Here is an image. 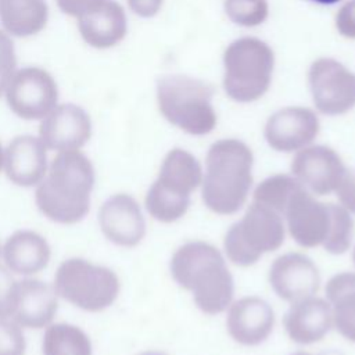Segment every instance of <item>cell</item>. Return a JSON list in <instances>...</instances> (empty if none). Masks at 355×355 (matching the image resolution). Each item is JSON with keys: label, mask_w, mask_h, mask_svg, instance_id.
<instances>
[{"label": "cell", "mask_w": 355, "mask_h": 355, "mask_svg": "<svg viewBox=\"0 0 355 355\" xmlns=\"http://www.w3.org/2000/svg\"><path fill=\"white\" fill-rule=\"evenodd\" d=\"M22 327L12 319H0V355H25Z\"/></svg>", "instance_id": "83f0119b"}, {"label": "cell", "mask_w": 355, "mask_h": 355, "mask_svg": "<svg viewBox=\"0 0 355 355\" xmlns=\"http://www.w3.org/2000/svg\"><path fill=\"white\" fill-rule=\"evenodd\" d=\"M306 1H311V3H315V4H322V6H330V4L338 3L340 0H306Z\"/></svg>", "instance_id": "e575fe53"}, {"label": "cell", "mask_w": 355, "mask_h": 355, "mask_svg": "<svg viewBox=\"0 0 355 355\" xmlns=\"http://www.w3.org/2000/svg\"><path fill=\"white\" fill-rule=\"evenodd\" d=\"M58 297L86 312H101L118 298L121 283L116 273L83 258H68L54 276Z\"/></svg>", "instance_id": "ba28073f"}, {"label": "cell", "mask_w": 355, "mask_h": 355, "mask_svg": "<svg viewBox=\"0 0 355 355\" xmlns=\"http://www.w3.org/2000/svg\"><path fill=\"white\" fill-rule=\"evenodd\" d=\"M308 85L320 114L337 116L355 107V72L331 57H320L311 64Z\"/></svg>", "instance_id": "30bf717a"}, {"label": "cell", "mask_w": 355, "mask_h": 355, "mask_svg": "<svg viewBox=\"0 0 355 355\" xmlns=\"http://www.w3.org/2000/svg\"><path fill=\"white\" fill-rule=\"evenodd\" d=\"M139 355H166L165 352H161V351H144Z\"/></svg>", "instance_id": "d590c367"}, {"label": "cell", "mask_w": 355, "mask_h": 355, "mask_svg": "<svg viewBox=\"0 0 355 355\" xmlns=\"http://www.w3.org/2000/svg\"><path fill=\"white\" fill-rule=\"evenodd\" d=\"M92 136L89 114L79 105L67 103L55 105L42 121L39 139L46 148L71 151L83 147Z\"/></svg>", "instance_id": "9a60e30c"}, {"label": "cell", "mask_w": 355, "mask_h": 355, "mask_svg": "<svg viewBox=\"0 0 355 355\" xmlns=\"http://www.w3.org/2000/svg\"><path fill=\"white\" fill-rule=\"evenodd\" d=\"M336 194L341 205L349 212L355 214V172L347 169L340 186L336 190Z\"/></svg>", "instance_id": "1f68e13d"}, {"label": "cell", "mask_w": 355, "mask_h": 355, "mask_svg": "<svg viewBox=\"0 0 355 355\" xmlns=\"http://www.w3.org/2000/svg\"><path fill=\"white\" fill-rule=\"evenodd\" d=\"M254 155L239 139H220L211 144L205 158L201 197L218 215H233L245 202L252 186Z\"/></svg>", "instance_id": "3957f363"}, {"label": "cell", "mask_w": 355, "mask_h": 355, "mask_svg": "<svg viewBox=\"0 0 355 355\" xmlns=\"http://www.w3.org/2000/svg\"><path fill=\"white\" fill-rule=\"evenodd\" d=\"M101 0H57L60 10L72 17H80Z\"/></svg>", "instance_id": "836d02e7"}, {"label": "cell", "mask_w": 355, "mask_h": 355, "mask_svg": "<svg viewBox=\"0 0 355 355\" xmlns=\"http://www.w3.org/2000/svg\"><path fill=\"white\" fill-rule=\"evenodd\" d=\"M4 172L7 179L21 187L37 186L47 173V148L39 137L21 135L4 150Z\"/></svg>", "instance_id": "d6986e66"}, {"label": "cell", "mask_w": 355, "mask_h": 355, "mask_svg": "<svg viewBox=\"0 0 355 355\" xmlns=\"http://www.w3.org/2000/svg\"><path fill=\"white\" fill-rule=\"evenodd\" d=\"M347 169L333 148L320 144L298 150L291 161L293 176L316 196L336 193Z\"/></svg>", "instance_id": "7c38bea8"}, {"label": "cell", "mask_w": 355, "mask_h": 355, "mask_svg": "<svg viewBox=\"0 0 355 355\" xmlns=\"http://www.w3.org/2000/svg\"><path fill=\"white\" fill-rule=\"evenodd\" d=\"M17 67L14 43L10 36L0 31V96L6 90Z\"/></svg>", "instance_id": "f1b7e54d"}, {"label": "cell", "mask_w": 355, "mask_h": 355, "mask_svg": "<svg viewBox=\"0 0 355 355\" xmlns=\"http://www.w3.org/2000/svg\"><path fill=\"white\" fill-rule=\"evenodd\" d=\"M336 29L343 37L355 40V0H347L337 11Z\"/></svg>", "instance_id": "4dcf8cb0"}, {"label": "cell", "mask_w": 355, "mask_h": 355, "mask_svg": "<svg viewBox=\"0 0 355 355\" xmlns=\"http://www.w3.org/2000/svg\"><path fill=\"white\" fill-rule=\"evenodd\" d=\"M43 355H93L89 336L71 323H50L42 340Z\"/></svg>", "instance_id": "d4e9b609"}, {"label": "cell", "mask_w": 355, "mask_h": 355, "mask_svg": "<svg viewBox=\"0 0 355 355\" xmlns=\"http://www.w3.org/2000/svg\"><path fill=\"white\" fill-rule=\"evenodd\" d=\"M291 355H313V354H309V352H304V351H298V352H294Z\"/></svg>", "instance_id": "74e56055"}, {"label": "cell", "mask_w": 355, "mask_h": 355, "mask_svg": "<svg viewBox=\"0 0 355 355\" xmlns=\"http://www.w3.org/2000/svg\"><path fill=\"white\" fill-rule=\"evenodd\" d=\"M78 29L89 46L96 49L112 47L126 35L125 10L115 0H101L78 17Z\"/></svg>", "instance_id": "44dd1931"}, {"label": "cell", "mask_w": 355, "mask_h": 355, "mask_svg": "<svg viewBox=\"0 0 355 355\" xmlns=\"http://www.w3.org/2000/svg\"><path fill=\"white\" fill-rule=\"evenodd\" d=\"M171 275L191 291L196 305L208 315L223 312L234 294L233 276L220 251L205 241H189L171 258Z\"/></svg>", "instance_id": "7a4b0ae2"}, {"label": "cell", "mask_w": 355, "mask_h": 355, "mask_svg": "<svg viewBox=\"0 0 355 355\" xmlns=\"http://www.w3.org/2000/svg\"><path fill=\"white\" fill-rule=\"evenodd\" d=\"M94 180L93 164L82 151H60L36 186V207L51 222L75 225L90 209Z\"/></svg>", "instance_id": "6da1fadb"}, {"label": "cell", "mask_w": 355, "mask_h": 355, "mask_svg": "<svg viewBox=\"0 0 355 355\" xmlns=\"http://www.w3.org/2000/svg\"><path fill=\"white\" fill-rule=\"evenodd\" d=\"M212 89L204 80L187 75H168L157 82V104L161 115L191 136L211 133L218 122L212 105Z\"/></svg>", "instance_id": "5b68a950"}, {"label": "cell", "mask_w": 355, "mask_h": 355, "mask_svg": "<svg viewBox=\"0 0 355 355\" xmlns=\"http://www.w3.org/2000/svg\"><path fill=\"white\" fill-rule=\"evenodd\" d=\"M10 110L26 121L43 119L57 105L58 90L53 76L37 67L17 71L6 87Z\"/></svg>", "instance_id": "8fae6325"}, {"label": "cell", "mask_w": 355, "mask_h": 355, "mask_svg": "<svg viewBox=\"0 0 355 355\" xmlns=\"http://www.w3.org/2000/svg\"><path fill=\"white\" fill-rule=\"evenodd\" d=\"M0 254H1V248H0Z\"/></svg>", "instance_id": "ab89813d"}, {"label": "cell", "mask_w": 355, "mask_h": 355, "mask_svg": "<svg viewBox=\"0 0 355 355\" xmlns=\"http://www.w3.org/2000/svg\"><path fill=\"white\" fill-rule=\"evenodd\" d=\"M3 261L11 273L31 276L47 268L51 248L47 240L33 230H17L1 248Z\"/></svg>", "instance_id": "7402d4cb"}, {"label": "cell", "mask_w": 355, "mask_h": 355, "mask_svg": "<svg viewBox=\"0 0 355 355\" xmlns=\"http://www.w3.org/2000/svg\"><path fill=\"white\" fill-rule=\"evenodd\" d=\"M201 182L202 171L197 158L183 148H172L146 194L147 212L158 222H176L187 212L190 194Z\"/></svg>", "instance_id": "52a82bcc"}, {"label": "cell", "mask_w": 355, "mask_h": 355, "mask_svg": "<svg viewBox=\"0 0 355 355\" xmlns=\"http://www.w3.org/2000/svg\"><path fill=\"white\" fill-rule=\"evenodd\" d=\"M58 309V294L54 286L37 280L17 282L11 319L26 329L47 327Z\"/></svg>", "instance_id": "ac0fdd59"}, {"label": "cell", "mask_w": 355, "mask_h": 355, "mask_svg": "<svg viewBox=\"0 0 355 355\" xmlns=\"http://www.w3.org/2000/svg\"><path fill=\"white\" fill-rule=\"evenodd\" d=\"M283 324L291 341L302 345L318 343L331 329V306L329 301L313 295L298 300L291 302Z\"/></svg>", "instance_id": "ffe728a7"}, {"label": "cell", "mask_w": 355, "mask_h": 355, "mask_svg": "<svg viewBox=\"0 0 355 355\" xmlns=\"http://www.w3.org/2000/svg\"><path fill=\"white\" fill-rule=\"evenodd\" d=\"M17 282L6 266H0V319H11Z\"/></svg>", "instance_id": "f546056e"}, {"label": "cell", "mask_w": 355, "mask_h": 355, "mask_svg": "<svg viewBox=\"0 0 355 355\" xmlns=\"http://www.w3.org/2000/svg\"><path fill=\"white\" fill-rule=\"evenodd\" d=\"M326 297L337 331L355 343V273L334 275L326 284Z\"/></svg>", "instance_id": "603a6c76"}, {"label": "cell", "mask_w": 355, "mask_h": 355, "mask_svg": "<svg viewBox=\"0 0 355 355\" xmlns=\"http://www.w3.org/2000/svg\"><path fill=\"white\" fill-rule=\"evenodd\" d=\"M301 186L302 184L294 176L277 173L266 178L257 186L254 191V201L270 207L283 216L286 205Z\"/></svg>", "instance_id": "484cf974"}, {"label": "cell", "mask_w": 355, "mask_h": 355, "mask_svg": "<svg viewBox=\"0 0 355 355\" xmlns=\"http://www.w3.org/2000/svg\"><path fill=\"white\" fill-rule=\"evenodd\" d=\"M275 326V312L262 298L243 297L230 305L226 327L230 337L247 347L259 345L272 333Z\"/></svg>", "instance_id": "e0dca14e"}, {"label": "cell", "mask_w": 355, "mask_h": 355, "mask_svg": "<svg viewBox=\"0 0 355 355\" xmlns=\"http://www.w3.org/2000/svg\"><path fill=\"white\" fill-rule=\"evenodd\" d=\"M352 259H354V263H355V248H354V254H352Z\"/></svg>", "instance_id": "f35d334b"}, {"label": "cell", "mask_w": 355, "mask_h": 355, "mask_svg": "<svg viewBox=\"0 0 355 355\" xmlns=\"http://www.w3.org/2000/svg\"><path fill=\"white\" fill-rule=\"evenodd\" d=\"M98 225L107 240L132 248L146 236V220L139 202L126 193L107 198L98 209Z\"/></svg>", "instance_id": "5bb4252c"}, {"label": "cell", "mask_w": 355, "mask_h": 355, "mask_svg": "<svg viewBox=\"0 0 355 355\" xmlns=\"http://www.w3.org/2000/svg\"><path fill=\"white\" fill-rule=\"evenodd\" d=\"M284 243L283 216L268 205L252 201L244 216L226 232L223 247L227 258L237 266H251L263 254Z\"/></svg>", "instance_id": "9c48e42d"}, {"label": "cell", "mask_w": 355, "mask_h": 355, "mask_svg": "<svg viewBox=\"0 0 355 355\" xmlns=\"http://www.w3.org/2000/svg\"><path fill=\"white\" fill-rule=\"evenodd\" d=\"M294 241L304 248L323 245L334 255L344 254L352 241L355 223L343 205L315 200L304 186L290 198L283 211Z\"/></svg>", "instance_id": "277c9868"}, {"label": "cell", "mask_w": 355, "mask_h": 355, "mask_svg": "<svg viewBox=\"0 0 355 355\" xmlns=\"http://www.w3.org/2000/svg\"><path fill=\"white\" fill-rule=\"evenodd\" d=\"M269 283L279 298L295 302L319 290L320 275L309 257L301 252H287L270 265Z\"/></svg>", "instance_id": "2e32d148"}, {"label": "cell", "mask_w": 355, "mask_h": 355, "mask_svg": "<svg viewBox=\"0 0 355 355\" xmlns=\"http://www.w3.org/2000/svg\"><path fill=\"white\" fill-rule=\"evenodd\" d=\"M3 164H4V151H3V148L0 146V171L3 168Z\"/></svg>", "instance_id": "8d00e7d4"}, {"label": "cell", "mask_w": 355, "mask_h": 355, "mask_svg": "<svg viewBox=\"0 0 355 355\" xmlns=\"http://www.w3.org/2000/svg\"><path fill=\"white\" fill-rule=\"evenodd\" d=\"M320 130L316 112L306 107H284L273 112L263 129L269 147L280 153H293L309 146Z\"/></svg>", "instance_id": "4fadbf2b"}, {"label": "cell", "mask_w": 355, "mask_h": 355, "mask_svg": "<svg viewBox=\"0 0 355 355\" xmlns=\"http://www.w3.org/2000/svg\"><path fill=\"white\" fill-rule=\"evenodd\" d=\"M129 8L141 18L157 15L164 4V0H128Z\"/></svg>", "instance_id": "d6a6232c"}, {"label": "cell", "mask_w": 355, "mask_h": 355, "mask_svg": "<svg viewBox=\"0 0 355 355\" xmlns=\"http://www.w3.org/2000/svg\"><path fill=\"white\" fill-rule=\"evenodd\" d=\"M223 89L236 103H254L269 90L275 69L272 47L252 36L233 40L223 53Z\"/></svg>", "instance_id": "8992f818"}, {"label": "cell", "mask_w": 355, "mask_h": 355, "mask_svg": "<svg viewBox=\"0 0 355 355\" xmlns=\"http://www.w3.org/2000/svg\"><path fill=\"white\" fill-rule=\"evenodd\" d=\"M49 8L44 0H0V22L18 37L39 33L47 22Z\"/></svg>", "instance_id": "cb8c5ba5"}, {"label": "cell", "mask_w": 355, "mask_h": 355, "mask_svg": "<svg viewBox=\"0 0 355 355\" xmlns=\"http://www.w3.org/2000/svg\"><path fill=\"white\" fill-rule=\"evenodd\" d=\"M226 17L239 26L255 28L269 17L268 0H223Z\"/></svg>", "instance_id": "4316f807"}]
</instances>
